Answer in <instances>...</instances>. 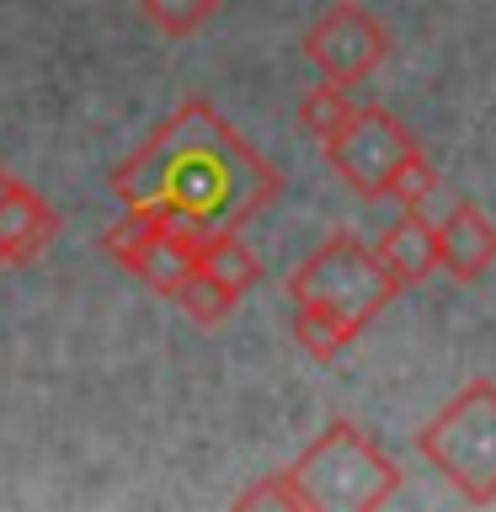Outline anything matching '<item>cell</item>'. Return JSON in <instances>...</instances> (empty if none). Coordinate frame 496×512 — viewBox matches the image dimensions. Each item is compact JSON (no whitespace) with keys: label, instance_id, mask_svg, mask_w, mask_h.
<instances>
[{"label":"cell","instance_id":"10","mask_svg":"<svg viewBox=\"0 0 496 512\" xmlns=\"http://www.w3.org/2000/svg\"><path fill=\"white\" fill-rule=\"evenodd\" d=\"M198 267H203V272H214V278L230 288V294H251V288L262 283V262H256V251L246 246V240H240V230L203 235Z\"/></svg>","mask_w":496,"mask_h":512},{"label":"cell","instance_id":"1","mask_svg":"<svg viewBox=\"0 0 496 512\" xmlns=\"http://www.w3.org/2000/svg\"><path fill=\"white\" fill-rule=\"evenodd\" d=\"M123 208L166 219L187 235L246 230L262 208L278 203L283 176L262 160L208 102H182L134 155L112 171Z\"/></svg>","mask_w":496,"mask_h":512},{"label":"cell","instance_id":"2","mask_svg":"<svg viewBox=\"0 0 496 512\" xmlns=\"http://www.w3.org/2000/svg\"><path fill=\"white\" fill-rule=\"evenodd\" d=\"M395 294H400V283L384 272L379 251L368 246V240L347 235V230L320 240V246L288 272V299H294V310H315V315L336 320L352 342H358L363 326L384 310V304H395Z\"/></svg>","mask_w":496,"mask_h":512},{"label":"cell","instance_id":"7","mask_svg":"<svg viewBox=\"0 0 496 512\" xmlns=\"http://www.w3.org/2000/svg\"><path fill=\"white\" fill-rule=\"evenodd\" d=\"M438 230V272L454 283H480L496 267V219H486L480 203H454L443 219H432Z\"/></svg>","mask_w":496,"mask_h":512},{"label":"cell","instance_id":"17","mask_svg":"<svg viewBox=\"0 0 496 512\" xmlns=\"http://www.w3.org/2000/svg\"><path fill=\"white\" fill-rule=\"evenodd\" d=\"M6 187H11V171H6V166H0V192H6Z\"/></svg>","mask_w":496,"mask_h":512},{"label":"cell","instance_id":"14","mask_svg":"<svg viewBox=\"0 0 496 512\" xmlns=\"http://www.w3.org/2000/svg\"><path fill=\"white\" fill-rule=\"evenodd\" d=\"M294 342L310 352L315 363H331L342 347H352V336L336 326V320H326V315H315V310H294Z\"/></svg>","mask_w":496,"mask_h":512},{"label":"cell","instance_id":"12","mask_svg":"<svg viewBox=\"0 0 496 512\" xmlns=\"http://www.w3.org/2000/svg\"><path fill=\"white\" fill-rule=\"evenodd\" d=\"M352 107H358V102H352L347 86H336V80H315V86L299 96V128H304L315 144H326L336 128L352 118Z\"/></svg>","mask_w":496,"mask_h":512},{"label":"cell","instance_id":"15","mask_svg":"<svg viewBox=\"0 0 496 512\" xmlns=\"http://www.w3.org/2000/svg\"><path fill=\"white\" fill-rule=\"evenodd\" d=\"M432 192H438V171H432V160H427V150H422V155H411L406 166L395 171L390 203H400V208H422Z\"/></svg>","mask_w":496,"mask_h":512},{"label":"cell","instance_id":"8","mask_svg":"<svg viewBox=\"0 0 496 512\" xmlns=\"http://www.w3.org/2000/svg\"><path fill=\"white\" fill-rule=\"evenodd\" d=\"M54 235H59V214L27 182L11 176V187L0 192V267H27Z\"/></svg>","mask_w":496,"mask_h":512},{"label":"cell","instance_id":"5","mask_svg":"<svg viewBox=\"0 0 496 512\" xmlns=\"http://www.w3.org/2000/svg\"><path fill=\"white\" fill-rule=\"evenodd\" d=\"M320 150H326V166L342 176V187H352L368 203H384V198H390L395 171L406 166L411 155H422V139H416L395 112L352 107V118L336 128Z\"/></svg>","mask_w":496,"mask_h":512},{"label":"cell","instance_id":"9","mask_svg":"<svg viewBox=\"0 0 496 512\" xmlns=\"http://www.w3.org/2000/svg\"><path fill=\"white\" fill-rule=\"evenodd\" d=\"M384 272L400 283V288H416L438 272V230L422 208H400L395 224H384V235L374 240Z\"/></svg>","mask_w":496,"mask_h":512},{"label":"cell","instance_id":"13","mask_svg":"<svg viewBox=\"0 0 496 512\" xmlns=\"http://www.w3.org/2000/svg\"><path fill=\"white\" fill-rule=\"evenodd\" d=\"M139 11L160 38H192L219 16V0H139Z\"/></svg>","mask_w":496,"mask_h":512},{"label":"cell","instance_id":"16","mask_svg":"<svg viewBox=\"0 0 496 512\" xmlns=\"http://www.w3.org/2000/svg\"><path fill=\"white\" fill-rule=\"evenodd\" d=\"M235 507H304V491H299V480H294V464H288V470L262 475L256 486H246V491L235 496Z\"/></svg>","mask_w":496,"mask_h":512},{"label":"cell","instance_id":"11","mask_svg":"<svg viewBox=\"0 0 496 512\" xmlns=\"http://www.w3.org/2000/svg\"><path fill=\"white\" fill-rule=\"evenodd\" d=\"M171 304L192 320V326H219V320H230V310L240 304V294H230V288H224L214 272H203L198 262H192V272L171 288Z\"/></svg>","mask_w":496,"mask_h":512},{"label":"cell","instance_id":"3","mask_svg":"<svg viewBox=\"0 0 496 512\" xmlns=\"http://www.w3.org/2000/svg\"><path fill=\"white\" fill-rule=\"evenodd\" d=\"M294 480L304 491V507L326 512H379L400 491V464L368 438L358 422L336 416L326 432L294 459Z\"/></svg>","mask_w":496,"mask_h":512},{"label":"cell","instance_id":"4","mask_svg":"<svg viewBox=\"0 0 496 512\" xmlns=\"http://www.w3.org/2000/svg\"><path fill=\"white\" fill-rule=\"evenodd\" d=\"M416 454L438 470L470 507L496 502V384L470 379L438 416L416 432Z\"/></svg>","mask_w":496,"mask_h":512},{"label":"cell","instance_id":"6","mask_svg":"<svg viewBox=\"0 0 496 512\" xmlns=\"http://www.w3.org/2000/svg\"><path fill=\"white\" fill-rule=\"evenodd\" d=\"M299 48L320 70V80H336V86L352 91L390 59V27L368 6H358V0H331L315 16V27L304 32Z\"/></svg>","mask_w":496,"mask_h":512}]
</instances>
